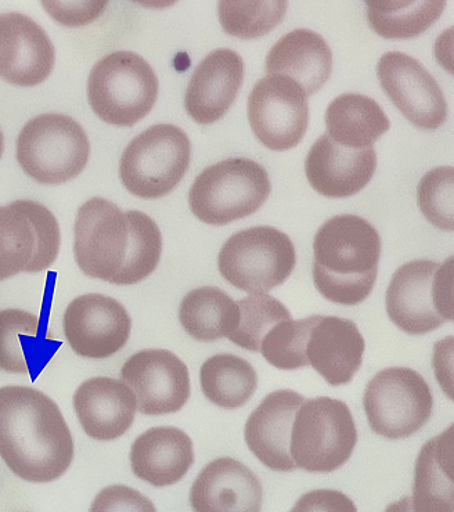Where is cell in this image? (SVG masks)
I'll list each match as a JSON object with an SVG mask.
<instances>
[{
    "mask_svg": "<svg viewBox=\"0 0 454 512\" xmlns=\"http://www.w3.org/2000/svg\"><path fill=\"white\" fill-rule=\"evenodd\" d=\"M306 399L291 389L269 393L245 423L248 449L265 467L277 472L297 468L290 452L291 429Z\"/></svg>",
    "mask_w": 454,
    "mask_h": 512,
    "instance_id": "17",
    "label": "cell"
},
{
    "mask_svg": "<svg viewBox=\"0 0 454 512\" xmlns=\"http://www.w3.org/2000/svg\"><path fill=\"white\" fill-rule=\"evenodd\" d=\"M60 243L59 222L45 205L25 200L0 207V281L48 270Z\"/></svg>",
    "mask_w": 454,
    "mask_h": 512,
    "instance_id": "11",
    "label": "cell"
},
{
    "mask_svg": "<svg viewBox=\"0 0 454 512\" xmlns=\"http://www.w3.org/2000/svg\"><path fill=\"white\" fill-rule=\"evenodd\" d=\"M414 512H454V483L439 470L430 443L425 442L414 465Z\"/></svg>",
    "mask_w": 454,
    "mask_h": 512,
    "instance_id": "33",
    "label": "cell"
},
{
    "mask_svg": "<svg viewBox=\"0 0 454 512\" xmlns=\"http://www.w3.org/2000/svg\"><path fill=\"white\" fill-rule=\"evenodd\" d=\"M327 135L340 146L365 150L391 128L383 108L376 100L358 93H344L326 111Z\"/></svg>",
    "mask_w": 454,
    "mask_h": 512,
    "instance_id": "27",
    "label": "cell"
},
{
    "mask_svg": "<svg viewBox=\"0 0 454 512\" xmlns=\"http://www.w3.org/2000/svg\"><path fill=\"white\" fill-rule=\"evenodd\" d=\"M432 456L442 474L454 483V424L428 441Z\"/></svg>",
    "mask_w": 454,
    "mask_h": 512,
    "instance_id": "41",
    "label": "cell"
},
{
    "mask_svg": "<svg viewBox=\"0 0 454 512\" xmlns=\"http://www.w3.org/2000/svg\"><path fill=\"white\" fill-rule=\"evenodd\" d=\"M54 20L68 27H84L96 20L107 2H42Z\"/></svg>",
    "mask_w": 454,
    "mask_h": 512,
    "instance_id": "37",
    "label": "cell"
},
{
    "mask_svg": "<svg viewBox=\"0 0 454 512\" xmlns=\"http://www.w3.org/2000/svg\"><path fill=\"white\" fill-rule=\"evenodd\" d=\"M0 457L23 481L49 483L74 460V439L54 400L31 387L0 388Z\"/></svg>",
    "mask_w": 454,
    "mask_h": 512,
    "instance_id": "2",
    "label": "cell"
},
{
    "mask_svg": "<svg viewBox=\"0 0 454 512\" xmlns=\"http://www.w3.org/2000/svg\"><path fill=\"white\" fill-rule=\"evenodd\" d=\"M363 407L371 431L395 441L410 438L430 421L434 396L417 371L389 367L367 384Z\"/></svg>",
    "mask_w": 454,
    "mask_h": 512,
    "instance_id": "10",
    "label": "cell"
},
{
    "mask_svg": "<svg viewBox=\"0 0 454 512\" xmlns=\"http://www.w3.org/2000/svg\"><path fill=\"white\" fill-rule=\"evenodd\" d=\"M158 78L138 53L120 50L97 61L88 79L93 113L115 126H133L150 114L158 99Z\"/></svg>",
    "mask_w": 454,
    "mask_h": 512,
    "instance_id": "4",
    "label": "cell"
},
{
    "mask_svg": "<svg viewBox=\"0 0 454 512\" xmlns=\"http://www.w3.org/2000/svg\"><path fill=\"white\" fill-rule=\"evenodd\" d=\"M75 413L86 435L96 441H114L135 421L138 399L124 381L95 377L74 393Z\"/></svg>",
    "mask_w": 454,
    "mask_h": 512,
    "instance_id": "22",
    "label": "cell"
},
{
    "mask_svg": "<svg viewBox=\"0 0 454 512\" xmlns=\"http://www.w3.org/2000/svg\"><path fill=\"white\" fill-rule=\"evenodd\" d=\"M270 191L269 175L262 165L250 158H229L197 176L189 204L198 221L225 226L255 214Z\"/></svg>",
    "mask_w": 454,
    "mask_h": 512,
    "instance_id": "5",
    "label": "cell"
},
{
    "mask_svg": "<svg viewBox=\"0 0 454 512\" xmlns=\"http://www.w3.org/2000/svg\"><path fill=\"white\" fill-rule=\"evenodd\" d=\"M293 241L275 227L257 226L234 233L219 252L223 279L248 294H266L294 272Z\"/></svg>",
    "mask_w": 454,
    "mask_h": 512,
    "instance_id": "9",
    "label": "cell"
},
{
    "mask_svg": "<svg viewBox=\"0 0 454 512\" xmlns=\"http://www.w3.org/2000/svg\"><path fill=\"white\" fill-rule=\"evenodd\" d=\"M3 151H5V137H3V133L0 131V158H2Z\"/></svg>",
    "mask_w": 454,
    "mask_h": 512,
    "instance_id": "44",
    "label": "cell"
},
{
    "mask_svg": "<svg viewBox=\"0 0 454 512\" xmlns=\"http://www.w3.org/2000/svg\"><path fill=\"white\" fill-rule=\"evenodd\" d=\"M311 319L284 320L263 338L261 353L269 364L279 370L293 371L308 367L305 349Z\"/></svg>",
    "mask_w": 454,
    "mask_h": 512,
    "instance_id": "34",
    "label": "cell"
},
{
    "mask_svg": "<svg viewBox=\"0 0 454 512\" xmlns=\"http://www.w3.org/2000/svg\"><path fill=\"white\" fill-rule=\"evenodd\" d=\"M89 157V137L68 115H39L25 124L17 139L18 164L42 185H63L77 178Z\"/></svg>",
    "mask_w": 454,
    "mask_h": 512,
    "instance_id": "6",
    "label": "cell"
},
{
    "mask_svg": "<svg viewBox=\"0 0 454 512\" xmlns=\"http://www.w3.org/2000/svg\"><path fill=\"white\" fill-rule=\"evenodd\" d=\"M377 169L373 147L353 150L335 143L327 133L309 150L305 173L317 193L329 198H348L365 189Z\"/></svg>",
    "mask_w": 454,
    "mask_h": 512,
    "instance_id": "20",
    "label": "cell"
},
{
    "mask_svg": "<svg viewBox=\"0 0 454 512\" xmlns=\"http://www.w3.org/2000/svg\"><path fill=\"white\" fill-rule=\"evenodd\" d=\"M287 2H219V21L227 35L240 39H257L268 35L283 21Z\"/></svg>",
    "mask_w": 454,
    "mask_h": 512,
    "instance_id": "31",
    "label": "cell"
},
{
    "mask_svg": "<svg viewBox=\"0 0 454 512\" xmlns=\"http://www.w3.org/2000/svg\"><path fill=\"white\" fill-rule=\"evenodd\" d=\"M262 501L257 475L230 457L205 465L190 490L194 512H261Z\"/></svg>",
    "mask_w": 454,
    "mask_h": 512,
    "instance_id": "23",
    "label": "cell"
},
{
    "mask_svg": "<svg viewBox=\"0 0 454 512\" xmlns=\"http://www.w3.org/2000/svg\"><path fill=\"white\" fill-rule=\"evenodd\" d=\"M89 512H157L150 499L125 485L107 486L93 500Z\"/></svg>",
    "mask_w": 454,
    "mask_h": 512,
    "instance_id": "36",
    "label": "cell"
},
{
    "mask_svg": "<svg viewBox=\"0 0 454 512\" xmlns=\"http://www.w3.org/2000/svg\"><path fill=\"white\" fill-rule=\"evenodd\" d=\"M358 431L342 400L309 399L299 407L291 429L290 452L297 468L327 474L351 459Z\"/></svg>",
    "mask_w": 454,
    "mask_h": 512,
    "instance_id": "7",
    "label": "cell"
},
{
    "mask_svg": "<svg viewBox=\"0 0 454 512\" xmlns=\"http://www.w3.org/2000/svg\"><path fill=\"white\" fill-rule=\"evenodd\" d=\"M432 298L439 315L454 322V256L439 266L432 287Z\"/></svg>",
    "mask_w": 454,
    "mask_h": 512,
    "instance_id": "39",
    "label": "cell"
},
{
    "mask_svg": "<svg viewBox=\"0 0 454 512\" xmlns=\"http://www.w3.org/2000/svg\"><path fill=\"white\" fill-rule=\"evenodd\" d=\"M434 52L439 66L450 75H454V27L448 28L438 36Z\"/></svg>",
    "mask_w": 454,
    "mask_h": 512,
    "instance_id": "42",
    "label": "cell"
},
{
    "mask_svg": "<svg viewBox=\"0 0 454 512\" xmlns=\"http://www.w3.org/2000/svg\"><path fill=\"white\" fill-rule=\"evenodd\" d=\"M313 283L327 301L355 306L376 286L381 237L356 215H337L317 230L313 241Z\"/></svg>",
    "mask_w": 454,
    "mask_h": 512,
    "instance_id": "3",
    "label": "cell"
},
{
    "mask_svg": "<svg viewBox=\"0 0 454 512\" xmlns=\"http://www.w3.org/2000/svg\"><path fill=\"white\" fill-rule=\"evenodd\" d=\"M56 50L45 30L23 13L0 14V78L32 88L45 82Z\"/></svg>",
    "mask_w": 454,
    "mask_h": 512,
    "instance_id": "16",
    "label": "cell"
},
{
    "mask_svg": "<svg viewBox=\"0 0 454 512\" xmlns=\"http://www.w3.org/2000/svg\"><path fill=\"white\" fill-rule=\"evenodd\" d=\"M417 203L428 222L445 232H454V168H435L425 173L417 186Z\"/></svg>",
    "mask_w": 454,
    "mask_h": 512,
    "instance_id": "35",
    "label": "cell"
},
{
    "mask_svg": "<svg viewBox=\"0 0 454 512\" xmlns=\"http://www.w3.org/2000/svg\"><path fill=\"white\" fill-rule=\"evenodd\" d=\"M248 121L263 146L273 151L294 149L308 131V96L293 79L268 75L248 97Z\"/></svg>",
    "mask_w": 454,
    "mask_h": 512,
    "instance_id": "12",
    "label": "cell"
},
{
    "mask_svg": "<svg viewBox=\"0 0 454 512\" xmlns=\"http://www.w3.org/2000/svg\"><path fill=\"white\" fill-rule=\"evenodd\" d=\"M385 512H414L412 499H410V497H403L402 500L389 504Z\"/></svg>",
    "mask_w": 454,
    "mask_h": 512,
    "instance_id": "43",
    "label": "cell"
},
{
    "mask_svg": "<svg viewBox=\"0 0 454 512\" xmlns=\"http://www.w3.org/2000/svg\"><path fill=\"white\" fill-rule=\"evenodd\" d=\"M74 236L75 261L92 279L133 286L161 261L157 223L143 212L121 211L104 198H92L79 208Z\"/></svg>",
    "mask_w": 454,
    "mask_h": 512,
    "instance_id": "1",
    "label": "cell"
},
{
    "mask_svg": "<svg viewBox=\"0 0 454 512\" xmlns=\"http://www.w3.org/2000/svg\"><path fill=\"white\" fill-rule=\"evenodd\" d=\"M240 308L239 326L229 340L251 352H261L263 338L284 320L291 319L290 310L279 299L268 294L250 295L237 302Z\"/></svg>",
    "mask_w": 454,
    "mask_h": 512,
    "instance_id": "32",
    "label": "cell"
},
{
    "mask_svg": "<svg viewBox=\"0 0 454 512\" xmlns=\"http://www.w3.org/2000/svg\"><path fill=\"white\" fill-rule=\"evenodd\" d=\"M121 380L135 392L144 416H164L182 410L192 395L189 369L165 349H146L126 360Z\"/></svg>",
    "mask_w": 454,
    "mask_h": 512,
    "instance_id": "14",
    "label": "cell"
},
{
    "mask_svg": "<svg viewBox=\"0 0 454 512\" xmlns=\"http://www.w3.org/2000/svg\"><path fill=\"white\" fill-rule=\"evenodd\" d=\"M192 160V143L175 125L151 126L126 147L120 178L126 190L144 200L168 196L182 182Z\"/></svg>",
    "mask_w": 454,
    "mask_h": 512,
    "instance_id": "8",
    "label": "cell"
},
{
    "mask_svg": "<svg viewBox=\"0 0 454 512\" xmlns=\"http://www.w3.org/2000/svg\"><path fill=\"white\" fill-rule=\"evenodd\" d=\"M377 75L385 95L417 128L434 131L448 120V103L441 86L409 54L385 53L378 63Z\"/></svg>",
    "mask_w": 454,
    "mask_h": 512,
    "instance_id": "13",
    "label": "cell"
},
{
    "mask_svg": "<svg viewBox=\"0 0 454 512\" xmlns=\"http://www.w3.org/2000/svg\"><path fill=\"white\" fill-rule=\"evenodd\" d=\"M333 53L323 36L311 30H295L283 36L266 57V74L297 82L306 96L315 95L329 81Z\"/></svg>",
    "mask_w": 454,
    "mask_h": 512,
    "instance_id": "25",
    "label": "cell"
},
{
    "mask_svg": "<svg viewBox=\"0 0 454 512\" xmlns=\"http://www.w3.org/2000/svg\"><path fill=\"white\" fill-rule=\"evenodd\" d=\"M179 320L194 340L214 342L234 333L239 326L240 308L221 288L200 287L183 298Z\"/></svg>",
    "mask_w": 454,
    "mask_h": 512,
    "instance_id": "28",
    "label": "cell"
},
{
    "mask_svg": "<svg viewBox=\"0 0 454 512\" xmlns=\"http://www.w3.org/2000/svg\"><path fill=\"white\" fill-rule=\"evenodd\" d=\"M201 389L205 398L233 410L244 406L257 391V371L247 360L230 353L212 356L200 370Z\"/></svg>",
    "mask_w": 454,
    "mask_h": 512,
    "instance_id": "29",
    "label": "cell"
},
{
    "mask_svg": "<svg viewBox=\"0 0 454 512\" xmlns=\"http://www.w3.org/2000/svg\"><path fill=\"white\" fill-rule=\"evenodd\" d=\"M290 512H358V508L338 490L319 489L299 497Z\"/></svg>",
    "mask_w": 454,
    "mask_h": 512,
    "instance_id": "38",
    "label": "cell"
},
{
    "mask_svg": "<svg viewBox=\"0 0 454 512\" xmlns=\"http://www.w3.org/2000/svg\"><path fill=\"white\" fill-rule=\"evenodd\" d=\"M367 20L385 39H412L424 34L445 10L446 2H366Z\"/></svg>",
    "mask_w": 454,
    "mask_h": 512,
    "instance_id": "30",
    "label": "cell"
},
{
    "mask_svg": "<svg viewBox=\"0 0 454 512\" xmlns=\"http://www.w3.org/2000/svg\"><path fill=\"white\" fill-rule=\"evenodd\" d=\"M305 355L309 366L331 387L347 385L362 367L366 342L352 320L311 316Z\"/></svg>",
    "mask_w": 454,
    "mask_h": 512,
    "instance_id": "18",
    "label": "cell"
},
{
    "mask_svg": "<svg viewBox=\"0 0 454 512\" xmlns=\"http://www.w3.org/2000/svg\"><path fill=\"white\" fill-rule=\"evenodd\" d=\"M129 459L136 477L156 488H165L182 481L192 468L193 442L179 428H150L133 442Z\"/></svg>",
    "mask_w": 454,
    "mask_h": 512,
    "instance_id": "24",
    "label": "cell"
},
{
    "mask_svg": "<svg viewBox=\"0 0 454 512\" xmlns=\"http://www.w3.org/2000/svg\"><path fill=\"white\" fill-rule=\"evenodd\" d=\"M432 369L442 392L454 402V337L435 342Z\"/></svg>",
    "mask_w": 454,
    "mask_h": 512,
    "instance_id": "40",
    "label": "cell"
},
{
    "mask_svg": "<svg viewBox=\"0 0 454 512\" xmlns=\"http://www.w3.org/2000/svg\"><path fill=\"white\" fill-rule=\"evenodd\" d=\"M244 82V61L232 49H218L194 70L185 95L187 114L197 124L211 125L225 117Z\"/></svg>",
    "mask_w": 454,
    "mask_h": 512,
    "instance_id": "19",
    "label": "cell"
},
{
    "mask_svg": "<svg viewBox=\"0 0 454 512\" xmlns=\"http://www.w3.org/2000/svg\"><path fill=\"white\" fill-rule=\"evenodd\" d=\"M41 317L21 309L0 310V370L36 374L48 363L54 349Z\"/></svg>",
    "mask_w": 454,
    "mask_h": 512,
    "instance_id": "26",
    "label": "cell"
},
{
    "mask_svg": "<svg viewBox=\"0 0 454 512\" xmlns=\"http://www.w3.org/2000/svg\"><path fill=\"white\" fill-rule=\"evenodd\" d=\"M131 330L129 313L117 299L106 295H81L64 313V334L72 351L82 358H110L124 348Z\"/></svg>",
    "mask_w": 454,
    "mask_h": 512,
    "instance_id": "15",
    "label": "cell"
},
{
    "mask_svg": "<svg viewBox=\"0 0 454 512\" xmlns=\"http://www.w3.org/2000/svg\"><path fill=\"white\" fill-rule=\"evenodd\" d=\"M439 263L420 259L401 266L389 283L385 308L391 322L409 335H424L446 322L432 298Z\"/></svg>",
    "mask_w": 454,
    "mask_h": 512,
    "instance_id": "21",
    "label": "cell"
}]
</instances>
